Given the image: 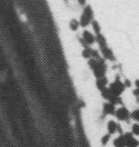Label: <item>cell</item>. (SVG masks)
<instances>
[{
  "label": "cell",
  "instance_id": "cell-1",
  "mask_svg": "<svg viewBox=\"0 0 139 147\" xmlns=\"http://www.w3.org/2000/svg\"><path fill=\"white\" fill-rule=\"evenodd\" d=\"M125 88H126L124 86V82H122V81L120 80L119 77H117V79L108 86V90H110V93L112 95L117 96V97H120V95L125 91Z\"/></svg>",
  "mask_w": 139,
  "mask_h": 147
},
{
  "label": "cell",
  "instance_id": "cell-2",
  "mask_svg": "<svg viewBox=\"0 0 139 147\" xmlns=\"http://www.w3.org/2000/svg\"><path fill=\"white\" fill-rule=\"evenodd\" d=\"M115 115L119 120L126 121V120H128L130 117H131V113L129 112V110H128L126 107H124V106H121V107L118 108L117 110H116Z\"/></svg>",
  "mask_w": 139,
  "mask_h": 147
},
{
  "label": "cell",
  "instance_id": "cell-3",
  "mask_svg": "<svg viewBox=\"0 0 139 147\" xmlns=\"http://www.w3.org/2000/svg\"><path fill=\"white\" fill-rule=\"evenodd\" d=\"M125 139V144L126 147H138L139 146V141L134 137V135L132 133H125L123 134Z\"/></svg>",
  "mask_w": 139,
  "mask_h": 147
},
{
  "label": "cell",
  "instance_id": "cell-4",
  "mask_svg": "<svg viewBox=\"0 0 139 147\" xmlns=\"http://www.w3.org/2000/svg\"><path fill=\"white\" fill-rule=\"evenodd\" d=\"M116 110H117V108L114 104L112 103H105L103 105V111H104L105 114H108V115H115Z\"/></svg>",
  "mask_w": 139,
  "mask_h": 147
},
{
  "label": "cell",
  "instance_id": "cell-5",
  "mask_svg": "<svg viewBox=\"0 0 139 147\" xmlns=\"http://www.w3.org/2000/svg\"><path fill=\"white\" fill-rule=\"evenodd\" d=\"M119 123H117L115 120H110L107 123V131H108V134L112 135L115 133L118 132V127H119Z\"/></svg>",
  "mask_w": 139,
  "mask_h": 147
},
{
  "label": "cell",
  "instance_id": "cell-6",
  "mask_svg": "<svg viewBox=\"0 0 139 147\" xmlns=\"http://www.w3.org/2000/svg\"><path fill=\"white\" fill-rule=\"evenodd\" d=\"M82 39L84 40V41L86 42V44H92L93 42L95 41V37L93 36L92 34H91L89 31H84L83 32V37H82Z\"/></svg>",
  "mask_w": 139,
  "mask_h": 147
},
{
  "label": "cell",
  "instance_id": "cell-7",
  "mask_svg": "<svg viewBox=\"0 0 139 147\" xmlns=\"http://www.w3.org/2000/svg\"><path fill=\"white\" fill-rule=\"evenodd\" d=\"M101 49V53H102V56L104 57L105 59L110 60V61H115V57H114V54H112V52L110 51V49L107 47H102Z\"/></svg>",
  "mask_w": 139,
  "mask_h": 147
},
{
  "label": "cell",
  "instance_id": "cell-8",
  "mask_svg": "<svg viewBox=\"0 0 139 147\" xmlns=\"http://www.w3.org/2000/svg\"><path fill=\"white\" fill-rule=\"evenodd\" d=\"M107 86V78L106 77H101V78H98L96 81V86L99 88V91H102L103 88H105Z\"/></svg>",
  "mask_w": 139,
  "mask_h": 147
},
{
  "label": "cell",
  "instance_id": "cell-9",
  "mask_svg": "<svg viewBox=\"0 0 139 147\" xmlns=\"http://www.w3.org/2000/svg\"><path fill=\"white\" fill-rule=\"evenodd\" d=\"M114 146H115V147H126L124 136L121 135V136H119L118 138H116V139L114 140Z\"/></svg>",
  "mask_w": 139,
  "mask_h": 147
},
{
  "label": "cell",
  "instance_id": "cell-10",
  "mask_svg": "<svg viewBox=\"0 0 139 147\" xmlns=\"http://www.w3.org/2000/svg\"><path fill=\"white\" fill-rule=\"evenodd\" d=\"M95 40L97 41V43H98V45H99L100 49H102V47H107V45H106V41H105V38H104V37H103L101 34L96 35Z\"/></svg>",
  "mask_w": 139,
  "mask_h": 147
},
{
  "label": "cell",
  "instance_id": "cell-11",
  "mask_svg": "<svg viewBox=\"0 0 139 147\" xmlns=\"http://www.w3.org/2000/svg\"><path fill=\"white\" fill-rule=\"evenodd\" d=\"M83 16H85V17H87L88 19H90V20L92 21V19H93V11H92V9H91L90 6H86V7L84 8Z\"/></svg>",
  "mask_w": 139,
  "mask_h": 147
},
{
  "label": "cell",
  "instance_id": "cell-12",
  "mask_svg": "<svg viewBox=\"0 0 139 147\" xmlns=\"http://www.w3.org/2000/svg\"><path fill=\"white\" fill-rule=\"evenodd\" d=\"M79 26H80V22H78L77 20H72L71 23H70V28L73 31H76L79 28Z\"/></svg>",
  "mask_w": 139,
  "mask_h": 147
},
{
  "label": "cell",
  "instance_id": "cell-13",
  "mask_svg": "<svg viewBox=\"0 0 139 147\" xmlns=\"http://www.w3.org/2000/svg\"><path fill=\"white\" fill-rule=\"evenodd\" d=\"M91 53H92V49H90V47H85L83 51V53H82V55H83L84 58H86V59H89V58H91Z\"/></svg>",
  "mask_w": 139,
  "mask_h": 147
},
{
  "label": "cell",
  "instance_id": "cell-14",
  "mask_svg": "<svg viewBox=\"0 0 139 147\" xmlns=\"http://www.w3.org/2000/svg\"><path fill=\"white\" fill-rule=\"evenodd\" d=\"M132 134L134 136H139V123H134L132 125Z\"/></svg>",
  "mask_w": 139,
  "mask_h": 147
},
{
  "label": "cell",
  "instance_id": "cell-15",
  "mask_svg": "<svg viewBox=\"0 0 139 147\" xmlns=\"http://www.w3.org/2000/svg\"><path fill=\"white\" fill-rule=\"evenodd\" d=\"M92 27H93V30L95 32L96 34H100V27H99V24H98L96 21H93L92 22Z\"/></svg>",
  "mask_w": 139,
  "mask_h": 147
},
{
  "label": "cell",
  "instance_id": "cell-16",
  "mask_svg": "<svg viewBox=\"0 0 139 147\" xmlns=\"http://www.w3.org/2000/svg\"><path fill=\"white\" fill-rule=\"evenodd\" d=\"M131 117L133 118L135 121H139V108L135 109V110L131 113Z\"/></svg>",
  "mask_w": 139,
  "mask_h": 147
},
{
  "label": "cell",
  "instance_id": "cell-17",
  "mask_svg": "<svg viewBox=\"0 0 139 147\" xmlns=\"http://www.w3.org/2000/svg\"><path fill=\"white\" fill-rule=\"evenodd\" d=\"M110 134H106V135L102 136V138H101V143H102V145H106L107 143L110 142Z\"/></svg>",
  "mask_w": 139,
  "mask_h": 147
},
{
  "label": "cell",
  "instance_id": "cell-18",
  "mask_svg": "<svg viewBox=\"0 0 139 147\" xmlns=\"http://www.w3.org/2000/svg\"><path fill=\"white\" fill-rule=\"evenodd\" d=\"M124 86H125V88H130V86H131V82H130V80L126 79L125 82H124Z\"/></svg>",
  "mask_w": 139,
  "mask_h": 147
},
{
  "label": "cell",
  "instance_id": "cell-19",
  "mask_svg": "<svg viewBox=\"0 0 139 147\" xmlns=\"http://www.w3.org/2000/svg\"><path fill=\"white\" fill-rule=\"evenodd\" d=\"M133 95L136 97V98H139V90L136 88V90H133Z\"/></svg>",
  "mask_w": 139,
  "mask_h": 147
},
{
  "label": "cell",
  "instance_id": "cell-20",
  "mask_svg": "<svg viewBox=\"0 0 139 147\" xmlns=\"http://www.w3.org/2000/svg\"><path fill=\"white\" fill-rule=\"evenodd\" d=\"M78 2L80 5H85L86 3V0H78Z\"/></svg>",
  "mask_w": 139,
  "mask_h": 147
},
{
  "label": "cell",
  "instance_id": "cell-21",
  "mask_svg": "<svg viewBox=\"0 0 139 147\" xmlns=\"http://www.w3.org/2000/svg\"><path fill=\"white\" fill-rule=\"evenodd\" d=\"M135 86H136V88H138V90H139V79L135 80Z\"/></svg>",
  "mask_w": 139,
  "mask_h": 147
}]
</instances>
